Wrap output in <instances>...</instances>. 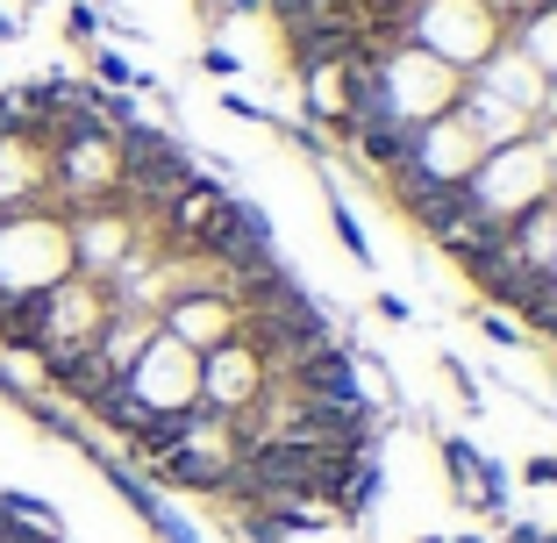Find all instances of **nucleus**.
Listing matches in <instances>:
<instances>
[{
	"mask_svg": "<svg viewBox=\"0 0 557 543\" xmlns=\"http://www.w3.org/2000/svg\"><path fill=\"white\" fill-rule=\"evenodd\" d=\"M550 194H557V180H550V150L536 144V129H529L522 144H508V150H486L479 172L465 180V208L486 214V222H500V230H508L515 214L543 208Z\"/></svg>",
	"mask_w": 557,
	"mask_h": 543,
	"instance_id": "7ed1b4c3",
	"label": "nucleus"
},
{
	"mask_svg": "<svg viewBox=\"0 0 557 543\" xmlns=\"http://www.w3.org/2000/svg\"><path fill=\"white\" fill-rule=\"evenodd\" d=\"M65 36H72L79 50L100 44V8H94V0H72V8H65Z\"/></svg>",
	"mask_w": 557,
	"mask_h": 543,
	"instance_id": "4be33fe9",
	"label": "nucleus"
},
{
	"mask_svg": "<svg viewBox=\"0 0 557 543\" xmlns=\"http://www.w3.org/2000/svg\"><path fill=\"white\" fill-rule=\"evenodd\" d=\"M194 8H200L208 22H230V0H194Z\"/></svg>",
	"mask_w": 557,
	"mask_h": 543,
	"instance_id": "bb28decb",
	"label": "nucleus"
},
{
	"mask_svg": "<svg viewBox=\"0 0 557 543\" xmlns=\"http://www.w3.org/2000/svg\"><path fill=\"white\" fill-rule=\"evenodd\" d=\"M200 72H214V79L230 86V79H236V72H244V58H236V50H230V44H208V50H200Z\"/></svg>",
	"mask_w": 557,
	"mask_h": 543,
	"instance_id": "b1692460",
	"label": "nucleus"
},
{
	"mask_svg": "<svg viewBox=\"0 0 557 543\" xmlns=\"http://www.w3.org/2000/svg\"><path fill=\"white\" fill-rule=\"evenodd\" d=\"M22 208H58L50 200V144L22 122L15 136H0V214Z\"/></svg>",
	"mask_w": 557,
	"mask_h": 543,
	"instance_id": "9d476101",
	"label": "nucleus"
},
{
	"mask_svg": "<svg viewBox=\"0 0 557 543\" xmlns=\"http://www.w3.org/2000/svg\"><path fill=\"white\" fill-rule=\"evenodd\" d=\"M472 86H486V94L508 100V108H522L529 122H543V100H550V79H543V72L522 58V44H515V36H500V44L486 50V65L472 72Z\"/></svg>",
	"mask_w": 557,
	"mask_h": 543,
	"instance_id": "f8f14e48",
	"label": "nucleus"
},
{
	"mask_svg": "<svg viewBox=\"0 0 557 543\" xmlns=\"http://www.w3.org/2000/svg\"><path fill=\"white\" fill-rule=\"evenodd\" d=\"M122 394L150 415V422H186L200 415V350H186L180 336H150L144 358L122 372Z\"/></svg>",
	"mask_w": 557,
	"mask_h": 543,
	"instance_id": "39448f33",
	"label": "nucleus"
},
{
	"mask_svg": "<svg viewBox=\"0 0 557 543\" xmlns=\"http://www.w3.org/2000/svg\"><path fill=\"white\" fill-rule=\"evenodd\" d=\"M508 543H543V529H536V522H515V529H508Z\"/></svg>",
	"mask_w": 557,
	"mask_h": 543,
	"instance_id": "cd10ccee",
	"label": "nucleus"
},
{
	"mask_svg": "<svg viewBox=\"0 0 557 543\" xmlns=\"http://www.w3.org/2000/svg\"><path fill=\"white\" fill-rule=\"evenodd\" d=\"M436 372L450 379V394L465 400V415H479V408H486V386H479V379H472V365H465L458 350H443V358H436Z\"/></svg>",
	"mask_w": 557,
	"mask_h": 543,
	"instance_id": "aec40b11",
	"label": "nucleus"
},
{
	"mask_svg": "<svg viewBox=\"0 0 557 543\" xmlns=\"http://www.w3.org/2000/svg\"><path fill=\"white\" fill-rule=\"evenodd\" d=\"M15 36H22V22L8 15V8H0V44H15Z\"/></svg>",
	"mask_w": 557,
	"mask_h": 543,
	"instance_id": "c85d7f7f",
	"label": "nucleus"
},
{
	"mask_svg": "<svg viewBox=\"0 0 557 543\" xmlns=\"http://www.w3.org/2000/svg\"><path fill=\"white\" fill-rule=\"evenodd\" d=\"M508 36L522 44V58H529V65L543 72V79H557V0H543L536 15H522V22H515Z\"/></svg>",
	"mask_w": 557,
	"mask_h": 543,
	"instance_id": "a211bd4d",
	"label": "nucleus"
},
{
	"mask_svg": "<svg viewBox=\"0 0 557 543\" xmlns=\"http://www.w3.org/2000/svg\"><path fill=\"white\" fill-rule=\"evenodd\" d=\"M479 158L486 150L472 144V129H465L458 115H436L414 129V150H408V180L414 186H443V194H465V180L479 172Z\"/></svg>",
	"mask_w": 557,
	"mask_h": 543,
	"instance_id": "1a4fd4ad",
	"label": "nucleus"
},
{
	"mask_svg": "<svg viewBox=\"0 0 557 543\" xmlns=\"http://www.w3.org/2000/svg\"><path fill=\"white\" fill-rule=\"evenodd\" d=\"M264 379H272V365H264V350L250 344V336H230V344H214L208 358H200V408L208 415H244L258 408Z\"/></svg>",
	"mask_w": 557,
	"mask_h": 543,
	"instance_id": "6e6552de",
	"label": "nucleus"
},
{
	"mask_svg": "<svg viewBox=\"0 0 557 543\" xmlns=\"http://www.w3.org/2000/svg\"><path fill=\"white\" fill-rule=\"evenodd\" d=\"M522 486H536V494L557 486V451H529V458H522Z\"/></svg>",
	"mask_w": 557,
	"mask_h": 543,
	"instance_id": "5701e85b",
	"label": "nucleus"
},
{
	"mask_svg": "<svg viewBox=\"0 0 557 543\" xmlns=\"http://www.w3.org/2000/svg\"><path fill=\"white\" fill-rule=\"evenodd\" d=\"M158 336V314H136V308H115L108 314V330H100V344H94V365L108 379H122L136 358H144V344Z\"/></svg>",
	"mask_w": 557,
	"mask_h": 543,
	"instance_id": "dca6fc26",
	"label": "nucleus"
},
{
	"mask_svg": "<svg viewBox=\"0 0 557 543\" xmlns=\"http://www.w3.org/2000/svg\"><path fill=\"white\" fill-rule=\"evenodd\" d=\"M543 543H557V536H543Z\"/></svg>",
	"mask_w": 557,
	"mask_h": 543,
	"instance_id": "473e14b6",
	"label": "nucleus"
},
{
	"mask_svg": "<svg viewBox=\"0 0 557 543\" xmlns=\"http://www.w3.org/2000/svg\"><path fill=\"white\" fill-rule=\"evenodd\" d=\"M450 115H458L465 129H472V144H479V150H508V144H522V136L536 129V122H529L522 108H508V100H493L486 86H472V79H465V100L450 108Z\"/></svg>",
	"mask_w": 557,
	"mask_h": 543,
	"instance_id": "4468645a",
	"label": "nucleus"
},
{
	"mask_svg": "<svg viewBox=\"0 0 557 543\" xmlns=\"http://www.w3.org/2000/svg\"><path fill=\"white\" fill-rule=\"evenodd\" d=\"M364 72H372L379 108H386L394 122H408V129H422V122L450 115V108L465 100V72H458V65H443V58H429V50L408 44V36H400L394 50H379Z\"/></svg>",
	"mask_w": 557,
	"mask_h": 543,
	"instance_id": "f257e3e1",
	"label": "nucleus"
},
{
	"mask_svg": "<svg viewBox=\"0 0 557 543\" xmlns=\"http://www.w3.org/2000/svg\"><path fill=\"white\" fill-rule=\"evenodd\" d=\"M550 272H557V264H550Z\"/></svg>",
	"mask_w": 557,
	"mask_h": 543,
	"instance_id": "72a5a7b5",
	"label": "nucleus"
},
{
	"mask_svg": "<svg viewBox=\"0 0 557 543\" xmlns=\"http://www.w3.org/2000/svg\"><path fill=\"white\" fill-rule=\"evenodd\" d=\"M144 222H164V214H136L129 200L72 208V214H65V230H72V264H79V272H94V280H108V272H115V264L136 250Z\"/></svg>",
	"mask_w": 557,
	"mask_h": 543,
	"instance_id": "0eeeda50",
	"label": "nucleus"
},
{
	"mask_svg": "<svg viewBox=\"0 0 557 543\" xmlns=\"http://www.w3.org/2000/svg\"><path fill=\"white\" fill-rule=\"evenodd\" d=\"M414 543H443V536H414Z\"/></svg>",
	"mask_w": 557,
	"mask_h": 543,
	"instance_id": "2f4dec72",
	"label": "nucleus"
},
{
	"mask_svg": "<svg viewBox=\"0 0 557 543\" xmlns=\"http://www.w3.org/2000/svg\"><path fill=\"white\" fill-rule=\"evenodd\" d=\"M158 330H164V336H180L186 350H200V358H208L214 344L244 336V308H236L230 294H186V300H172V308L158 314Z\"/></svg>",
	"mask_w": 557,
	"mask_h": 543,
	"instance_id": "9b49d317",
	"label": "nucleus"
},
{
	"mask_svg": "<svg viewBox=\"0 0 557 543\" xmlns=\"http://www.w3.org/2000/svg\"><path fill=\"white\" fill-rule=\"evenodd\" d=\"M500 36L508 29H500V15H493L486 0H414L408 8V44H422L443 65H458L465 79L486 65V50Z\"/></svg>",
	"mask_w": 557,
	"mask_h": 543,
	"instance_id": "20e7f679",
	"label": "nucleus"
},
{
	"mask_svg": "<svg viewBox=\"0 0 557 543\" xmlns=\"http://www.w3.org/2000/svg\"><path fill=\"white\" fill-rule=\"evenodd\" d=\"M372 308H379V322H394V330H408V322H414V308L400 294H372Z\"/></svg>",
	"mask_w": 557,
	"mask_h": 543,
	"instance_id": "a878e982",
	"label": "nucleus"
},
{
	"mask_svg": "<svg viewBox=\"0 0 557 543\" xmlns=\"http://www.w3.org/2000/svg\"><path fill=\"white\" fill-rule=\"evenodd\" d=\"M479 336H486V344H500V350H522V344H529V330L515 322V314H500V308L479 314Z\"/></svg>",
	"mask_w": 557,
	"mask_h": 543,
	"instance_id": "412c9836",
	"label": "nucleus"
},
{
	"mask_svg": "<svg viewBox=\"0 0 557 543\" xmlns=\"http://www.w3.org/2000/svg\"><path fill=\"white\" fill-rule=\"evenodd\" d=\"M108 314H115V294H108V280H94V272H72V280H58L44 294V350L36 358H72V350H94L100 330H108ZM29 358V365H36Z\"/></svg>",
	"mask_w": 557,
	"mask_h": 543,
	"instance_id": "423d86ee",
	"label": "nucleus"
},
{
	"mask_svg": "<svg viewBox=\"0 0 557 543\" xmlns=\"http://www.w3.org/2000/svg\"><path fill=\"white\" fill-rule=\"evenodd\" d=\"M543 122H557V79H550V100H543Z\"/></svg>",
	"mask_w": 557,
	"mask_h": 543,
	"instance_id": "7c9ffc66",
	"label": "nucleus"
},
{
	"mask_svg": "<svg viewBox=\"0 0 557 543\" xmlns=\"http://www.w3.org/2000/svg\"><path fill=\"white\" fill-rule=\"evenodd\" d=\"M336 144H350V158L364 165V180H394V172H408V150H414V129L394 115H364L350 122Z\"/></svg>",
	"mask_w": 557,
	"mask_h": 543,
	"instance_id": "ddd939ff",
	"label": "nucleus"
},
{
	"mask_svg": "<svg viewBox=\"0 0 557 543\" xmlns=\"http://www.w3.org/2000/svg\"><path fill=\"white\" fill-rule=\"evenodd\" d=\"M314 186H322V208H329V236L344 244V258L358 264V272H372V236H364L358 208H350V200H344V186L329 180V172H314Z\"/></svg>",
	"mask_w": 557,
	"mask_h": 543,
	"instance_id": "f3484780",
	"label": "nucleus"
},
{
	"mask_svg": "<svg viewBox=\"0 0 557 543\" xmlns=\"http://www.w3.org/2000/svg\"><path fill=\"white\" fill-rule=\"evenodd\" d=\"M72 230L65 208H22L0 214V294H50L58 280H72Z\"/></svg>",
	"mask_w": 557,
	"mask_h": 543,
	"instance_id": "f03ea898",
	"label": "nucleus"
},
{
	"mask_svg": "<svg viewBox=\"0 0 557 543\" xmlns=\"http://www.w3.org/2000/svg\"><path fill=\"white\" fill-rule=\"evenodd\" d=\"M508 264H515V272H550V264H557V194L543 200V208H529V214L508 222ZM550 280H557V272H550Z\"/></svg>",
	"mask_w": 557,
	"mask_h": 543,
	"instance_id": "2eb2a0df",
	"label": "nucleus"
},
{
	"mask_svg": "<svg viewBox=\"0 0 557 543\" xmlns=\"http://www.w3.org/2000/svg\"><path fill=\"white\" fill-rule=\"evenodd\" d=\"M436 458H443V472H450V486H458V501H472V486H479V465H486V451H479L472 436H443V444H436Z\"/></svg>",
	"mask_w": 557,
	"mask_h": 543,
	"instance_id": "6ab92c4d",
	"label": "nucleus"
},
{
	"mask_svg": "<svg viewBox=\"0 0 557 543\" xmlns=\"http://www.w3.org/2000/svg\"><path fill=\"white\" fill-rule=\"evenodd\" d=\"M230 15H264V0H230Z\"/></svg>",
	"mask_w": 557,
	"mask_h": 543,
	"instance_id": "c756f323",
	"label": "nucleus"
},
{
	"mask_svg": "<svg viewBox=\"0 0 557 543\" xmlns=\"http://www.w3.org/2000/svg\"><path fill=\"white\" fill-rule=\"evenodd\" d=\"M222 115H236V122H250V129H272V108H258V100H244L230 86V94H222Z\"/></svg>",
	"mask_w": 557,
	"mask_h": 543,
	"instance_id": "393cba45",
	"label": "nucleus"
}]
</instances>
